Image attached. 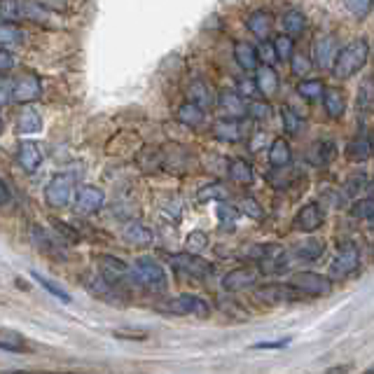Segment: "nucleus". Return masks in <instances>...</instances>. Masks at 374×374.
<instances>
[{"instance_id":"6e6552de","label":"nucleus","mask_w":374,"mask_h":374,"mask_svg":"<svg viewBox=\"0 0 374 374\" xmlns=\"http://www.w3.org/2000/svg\"><path fill=\"white\" fill-rule=\"evenodd\" d=\"M169 262H171L173 269L183 271V274H187V276H192V278H206V276H211V274H213V264L211 262H206V260L195 255V253H187V250L178 253V255H171Z\"/></svg>"},{"instance_id":"7ed1b4c3","label":"nucleus","mask_w":374,"mask_h":374,"mask_svg":"<svg viewBox=\"0 0 374 374\" xmlns=\"http://www.w3.org/2000/svg\"><path fill=\"white\" fill-rule=\"evenodd\" d=\"M73 190H75V176H73V173L54 176L45 187L47 206H50V209H66L73 199Z\"/></svg>"},{"instance_id":"dca6fc26","label":"nucleus","mask_w":374,"mask_h":374,"mask_svg":"<svg viewBox=\"0 0 374 374\" xmlns=\"http://www.w3.org/2000/svg\"><path fill=\"white\" fill-rule=\"evenodd\" d=\"M122 239L133 248H145V246L152 244L155 234H152L148 227L143 223H136V220H129L124 227H122Z\"/></svg>"},{"instance_id":"c9c22d12","label":"nucleus","mask_w":374,"mask_h":374,"mask_svg":"<svg viewBox=\"0 0 374 374\" xmlns=\"http://www.w3.org/2000/svg\"><path fill=\"white\" fill-rule=\"evenodd\" d=\"M323 82L320 80H302V82L297 84V94L304 98V101H318L320 96H323Z\"/></svg>"},{"instance_id":"5fc2aeb1","label":"nucleus","mask_w":374,"mask_h":374,"mask_svg":"<svg viewBox=\"0 0 374 374\" xmlns=\"http://www.w3.org/2000/svg\"><path fill=\"white\" fill-rule=\"evenodd\" d=\"M12 101V80L0 77V108Z\"/></svg>"},{"instance_id":"13d9d810","label":"nucleus","mask_w":374,"mask_h":374,"mask_svg":"<svg viewBox=\"0 0 374 374\" xmlns=\"http://www.w3.org/2000/svg\"><path fill=\"white\" fill-rule=\"evenodd\" d=\"M12 68H15V57H12L5 47H0V75L12 70Z\"/></svg>"},{"instance_id":"9b49d317","label":"nucleus","mask_w":374,"mask_h":374,"mask_svg":"<svg viewBox=\"0 0 374 374\" xmlns=\"http://www.w3.org/2000/svg\"><path fill=\"white\" fill-rule=\"evenodd\" d=\"M255 297L269 304H285V302H297V299H302L304 295L290 283H271V285H264V288H257Z\"/></svg>"},{"instance_id":"0eeeda50","label":"nucleus","mask_w":374,"mask_h":374,"mask_svg":"<svg viewBox=\"0 0 374 374\" xmlns=\"http://www.w3.org/2000/svg\"><path fill=\"white\" fill-rule=\"evenodd\" d=\"M162 311L173 313V316H197V318H209L211 306L206 299L197 295H180L176 299H169V304L162 306Z\"/></svg>"},{"instance_id":"79ce46f5","label":"nucleus","mask_w":374,"mask_h":374,"mask_svg":"<svg viewBox=\"0 0 374 374\" xmlns=\"http://www.w3.org/2000/svg\"><path fill=\"white\" fill-rule=\"evenodd\" d=\"M271 47H274V52H276V59H280V61H288L290 54L295 52V40L285 33V36H278L276 40H274Z\"/></svg>"},{"instance_id":"6ab92c4d","label":"nucleus","mask_w":374,"mask_h":374,"mask_svg":"<svg viewBox=\"0 0 374 374\" xmlns=\"http://www.w3.org/2000/svg\"><path fill=\"white\" fill-rule=\"evenodd\" d=\"M40 129H43V115H40L31 103H24V108L17 117V131L22 133V136H33V133H38Z\"/></svg>"},{"instance_id":"ea45409f","label":"nucleus","mask_w":374,"mask_h":374,"mask_svg":"<svg viewBox=\"0 0 374 374\" xmlns=\"http://www.w3.org/2000/svg\"><path fill=\"white\" fill-rule=\"evenodd\" d=\"M269 115H271V105L267 101H257V98H248V101H246V117L267 119Z\"/></svg>"},{"instance_id":"3c124183","label":"nucleus","mask_w":374,"mask_h":374,"mask_svg":"<svg viewBox=\"0 0 374 374\" xmlns=\"http://www.w3.org/2000/svg\"><path fill=\"white\" fill-rule=\"evenodd\" d=\"M112 335L117 339H126V342H145L148 339V330H115Z\"/></svg>"},{"instance_id":"6e6d98bb","label":"nucleus","mask_w":374,"mask_h":374,"mask_svg":"<svg viewBox=\"0 0 374 374\" xmlns=\"http://www.w3.org/2000/svg\"><path fill=\"white\" fill-rule=\"evenodd\" d=\"M262 253H264L262 244H253V246H248V248H244L239 255H241L244 260H250V262H257V260L262 257Z\"/></svg>"},{"instance_id":"09e8293b","label":"nucleus","mask_w":374,"mask_h":374,"mask_svg":"<svg viewBox=\"0 0 374 374\" xmlns=\"http://www.w3.org/2000/svg\"><path fill=\"white\" fill-rule=\"evenodd\" d=\"M351 213H353V218H358V220H372V216H374V202H372V197L358 199Z\"/></svg>"},{"instance_id":"f3484780","label":"nucleus","mask_w":374,"mask_h":374,"mask_svg":"<svg viewBox=\"0 0 374 374\" xmlns=\"http://www.w3.org/2000/svg\"><path fill=\"white\" fill-rule=\"evenodd\" d=\"M320 225H323V211H320L318 204H306L299 209L297 218H295V227L299 232L311 234V232L320 230Z\"/></svg>"},{"instance_id":"4c0bfd02","label":"nucleus","mask_w":374,"mask_h":374,"mask_svg":"<svg viewBox=\"0 0 374 374\" xmlns=\"http://www.w3.org/2000/svg\"><path fill=\"white\" fill-rule=\"evenodd\" d=\"M239 216H241V211L234 209L230 204H220L218 206V220L220 225H223V230H237V223H239Z\"/></svg>"},{"instance_id":"680f3d73","label":"nucleus","mask_w":374,"mask_h":374,"mask_svg":"<svg viewBox=\"0 0 374 374\" xmlns=\"http://www.w3.org/2000/svg\"><path fill=\"white\" fill-rule=\"evenodd\" d=\"M0 133H3V117H0Z\"/></svg>"},{"instance_id":"5701e85b","label":"nucleus","mask_w":374,"mask_h":374,"mask_svg":"<svg viewBox=\"0 0 374 374\" xmlns=\"http://www.w3.org/2000/svg\"><path fill=\"white\" fill-rule=\"evenodd\" d=\"M267 157H269V164L274 169H285L290 162H292V150H290V143L283 138H274L271 145H269V152H267Z\"/></svg>"},{"instance_id":"7c9ffc66","label":"nucleus","mask_w":374,"mask_h":374,"mask_svg":"<svg viewBox=\"0 0 374 374\" xmlns=\"http://www.w3.org/2000/svg\"><path fill=\"white\" fill-rule=\"evenodd\" d=\"M306 29V17H304V12H299V10H288L283 15V31L288 33L290 38H297V36H302Z\"/></svg>"},{"instance_id":"a18cd8bd","label":"nucleus","mask_w":374,"mask_h":374,"mask_svg":"<svg viewBox=\"0 0 374 374\" xmlns=\"http://www.w3.org/2000/svg\"><path fill=\"white\" fill-rule=\"evenodd\" d=\"M0 17L5 22H17L22 19V0H0Z\"/></svg>"},{"instance_id":"864d4df0","label":"nucleus","mask_w":374,"mask_h":374,"mask_svg":"<svg viewBox=\"0 0 374 374\" xmlns=\"http://www.w3.org/2000/svg\"><path fill=\"white\" fill-rule=\"evenodd\" d=\"M52 225H54L57 234H61V237L66 239V241H70V244L80 241L77 232H73V230H70V225H66V223H59V220H52Z\"/></svg>"},{"instance_id":"cd10ccee","label":"nucleus","mask_w":374,"mask_h":374,"mask_svg":"<svg viewBox=\"0 0 374 374\" xmlns=\"http://www.w3.org/2000/svg\"><path fill=\"white\" fill-rule=\"evenodd\" d=\"M227 176H230L237 185H253L255 180V173H253V166L246 162V159H232L227 164Z\"/></svg>"},{"instance_id":"393cba45","label":"nucleus","mask_w":374,"mask_h":374,"mask_svg":"<svg viewBox=\"0 0 374 374\" xmlns=\"http://www.w3.org/2000/svg\"><path fill=\"white\" fill-rule=\"evenodd\" d=\"M344 152L351 162H367V159L372 157V138L367 136V133H360L358 138H353L346 143Z\"/></svg>"},{"instance_id":"a211bd4d","label":"nucleus","mask_w":374,"mask_h":374,"mask_svg":"<svg viewBox=\"0 0 374 374\" xmlns=\"http://www.w3.org/2000/svg\"><path fill=\"white\" fill-rule=\"evenodd\" d=\"M255 87H257V94H262L264 98H269L274 96V94L278 91V75H276V70L271 68L269 63H264V66H257L255 68Z\"/></svg>"},{"instance_id":"2f4dec72","label":"nucleus","mask_w":374,"mask_h":374,"mask_svg":"<svg viewBox=\"0 0 374 374\" xmlns=\"http://www.w3.org/2000/svg\"><path fill=\"white\" fill-rule=\"evenodd\" d=\"M0 349L12 351V353H24V351H29V344H26V337H22L19 332L3 330L0 332Z\"/></svg>"},{"instance_id":"49530a36","label":"nucleus","mask_w":374,"mask_h":374,"mask_svg":"<svg viewBox=\"0 0 374 374\" xmlns=\"http://www.w3.org/2000/svg\"><path fill=\"white\" fill-rule=\"evenodd\" d=\"M280 119H283L285 133H290V136H295V133L302 129V119H299L297 112H292L288 105H285V108H280Z\"/></svg>"},{"instance_id":"a19ab883","label":"nucleus","mask_w":374,"mask_h":374,"mask_svg":"<svg viewBox=\"0 0 374 374\" xmlns=\"http://www.w3.org/2000/svg\"><path fill=\"white\" fill-rule=\"evenodd\" d=\"M227 197V190L223 183H211L199 190L197 199L199 202H223V199Z\"/></svg>"},{"instance_id":"39448f33","label":"nucleus","mask_w":374,"mask_h":374,"mask_svg":"<svg viewBox=\"0 0 374 374\" xmlns=\"http://www.w3.org/2000/svg\"><path fill=\"white\" fill-rule=\"evenodd\" d=\"M360 267V248L353 241L342 244L339 248V255L335 257V262L330 264V278L332 280H344L349 278L353 271H358Z\"/></svg>"},{"instance_id":"052dcab7","label":"nucleus","mask_w":374,"mask_h":374,"mask_svg":"<svg viewBox=\"0 0 374 374\" xmlns=\"http://www.w3.org/2000/svg\"><path fill=\"white\" fill-rule=\"evenodd\" d=\"M8 204H12V192H10V187L0 180V209H3V206H8Z\"/></svg>"},{"instance_id":"4468645a","label":"nucleus","mask_w":374,"mask_h":374,"mask_svg":"<svg viewBox=\"0 0 374 374\" xmlns=\"http://www.w3.org/2000/svg\"><path fill=\"white\" fill-rule=\"evenodd\" d=\"M313 54H316L318 68H332V61H335V54H337V38L332 36V33L318 36L316 45H313Z\"/></svg>"},{"instance_id":"473e14b6","label":"nucleus","mask_w":374,"mask_h":374,"mask_svg":"<svg viewBox=\"0 0 374 374\" xmlns=\"http://www.w3.org/2000/svg\"><path fill=\"white\" fill-rule=\"evenodd\" d=\"M26 38V33L12 22H0V47L19 45Z\"/></svg>"},{"instance_id":"9d476101","label":"nucleus","mask_w":374,"mask_h":374,"mask_svg":"<svg viewBox=\"0 0 374 374\" xmlns=\"http://www.w3.org/2000/svg\"><path fill=\"white\" fill-rule=\"evenodd\" d=\"M103 204H105V192L101 187H94V185L77 187V195L73 199L75 213H80V216H91V213L101 211Z\"/></svg>"},{"instance_id":"72a5a7b5","label":"nucleus","mask_w":374,"mask_h":374,"mask_svg":"<svg viewBox=\"0 0 374 374\" xmlns=\"http://www.w3.org/2000/svg\"><path fill=\"white\" fill-rule=\"evenodd\" d=\"M372 190V183H370V176L363 171H358L356 176H351L349 180H346L344 185V195L346 197H356L360 195V192H370Z\"/></svg>"},{"instance_id":"de8ad7c7","label":"nucleus","mask_w":374,"mask_h":374,"mask_svg":"<svg viewBox=\"0 0 374 374\" xmlns=\"http://www.w3.org/2000/svg\"><path fill=\"white\" fill-rule=\"evenodd\" d=\"M241 213H246L253 220H262L264 218V209L260 206V202L255 197H244L241 199Z\"/></svg>"},{"instance_id":"20e7f679","label":"nucleus","mask_w":374,"mask_h":374,"mask_svg":"<svg viewBox=\"0 0 374 374\" xmlns=\"http://www.w3.org/2000/svg\"><path fill=\"white\" fill-rule=\"evenodd\" d=\"M288 283L295 285L304 297H323V295H330V290H332V280L327 276H320L316 271H297V274H292V278Z\"/></svg>"},{"instance_id":"c85d7f7f","label":"nucleus","mask_w":374,"mask_h":374,"mask_svg":"<svg viewBox=\"0 0 374 374\" xmlns=\"http://www.w3.org/2000/svg\"><path fill=\"white\" fill-rule=\"evenodd\" d=\"M323 253H325V241H323V239H306V241L297 244L295 248H292L290 255H295L299 260H306V262H313V260H318Z\"/></svg>"},{"instance_id":"f8f14e48","label":"nucleus","mask_w":374,"mask_h":374,"mask_svg":"<svg viewBox=\"0 0 374 374\" xmlns=\"http://www.w3.org/2000/svg\"><path fill=\"white\" fill-rule=\"evenodd\" d=\"M40 91H43V84H40V77L33 75V73L12 80V101L33 103L40 98Z\"/></svg>"},{"instance_id":"2eb2a0df","label":"nucleus","mask_w":374,"mask_h":374,"mask_svg":"<svg viewBox=\"0 0 374 374\" xmlns=\"http://www.w3.org/2000/svg\"><path fill=\"white\" fill-rule=\"evenodd\" d=\"M17 159L26 173H36L38 166L43 164V150H40L36 140H22L17 150Z\"/></svg>"},{"instance_id":"e433bc0d","label":"nucleus","mask_w":374,"mask_h":374,"mask_svg":"<svg viewBox=\"0 0 374 374\" xmlns=\"http://www.w3.org/2000/svg\"><path fill=\"white\" fill-rule=\"evenodd\" d=\"M372 98H374V82H372V77H365L358 91V110L363 112V115H370L372 112Z\"/></svg>"},{"instance_id":"f03ea898","label":"nucleus","mask_w":374,"mask_h":374,"mask_svg":"<svg viewBox=\"0 0 374 374\" xmlns=\"http://www.w3.org/2000/svg\"><path fill=\"white\" fill-rule=\"evenodd\" d=\"M131 274L138 285H143V288H148L152 292H166V288H169V276H166L164 267L150 255L133 260Z\"/></svg>"},{"instance_id":"c756f323","label":"nucleus","mask_w":374,"mask_h":374,"mask_svg":"<svg viewBox=\"0 0 374 374\" xmlns=\"http://www.w3.org/2000/svg\"><path fill=\"white\" fill-rule=\"evenodd\" d=\"M204 119H206L204 108H199L197 103L187 101V103H183L178 108V122L192 126V129H195V126H199V124H204Z\"/></svg>"},{"instance_id":"bb28decb","label":"nucleus","mask_w":374,"mask_h":374,"mask_svg":"<svg viewBox=\"0 0 374 374\" xmlns=\"http://www.w3.org/2000/svg\"><path fill=\"white\" fill-rule=\"evenodd\" d=\"M323 108L332 119H339L344 115L346 101H344V94L337 89V87H330V89H323Z\"/></svg>"},{"instance_id":"8fccbe9b","label":"nucleus","mask_w":374,"mask_h":374,"mask_svg":"<svg viewBox=\"0 0 374 374\" xmlns=\"http://www.w3.org/2000/svg\"><path fill=\"white\" fill-rule=\"evenodd\" d=\"M344 3H346V10L356 19H365L372 12V0H344Z\"/></svg>"},{"instance_id":"aec40b11","label":"nucleus","mask_w":374,"mask_h":374,"mask_svg":"<svg viewBox=\"0 0 374 374\" xmlns=\"http://www.w3.org/2000/svg\"><path fill=\"white\" fill-rule=\"evenodd\" d=\"M216 103L227 112V117H246V101L239 91L223 89L218 94Z\"/></svg>"},{"instance_id":"c03bdc74","label":"nucleus","mask_w":374,"mask_h":374,"mask_svg":"<svg viewBox=\"0 0 374 374\" xmlns=\"http://www.w3.org/2000/svg\"><path fill=\"white\" fill-rule=\"evenodd\" d=\"M22 19H29V22H47L50 19V12L45 8H40L38 3H22Z\"/></svg>"},{"instance_id":"4d7b16f0","label":"nucleus","mask_w":374,"mask_h":374,"mask_svg":"<svg viewBox=\"0 0 374 374\" xmlns=\"http://www.w3.org/2000/svg\"><path fill=\"white\" fill-rule=\"evenodd\" d=\"M290 344V339L285 337V339H276V342H257V344H253V349L255 351H269V349H285V346Z\"/></svg>"},{"instance_id":"58836bf2","label":"nucleus","mask_w":374,"mask_h":374,"mask_svg":"<svg viewBox=\"0 0 374 374\" xmlns=\"http://www.w3.org/2000/svg\"><path fill=\"white\" fill-rule=\"evenodd\" d=\"M206 248H209V234L206 232H190V237L185 239V250L195 253V255H202Z\"/></svg>"},{"instance_id":"1a4fd4ad","label":"nucleus","mask_w":374,"mask_h":374,"mask_svg":"<svg viewBox=\"0 0 374 374\" xmlns=\"http://www.w3.org/2000/svg\"><path fill=\"white\" fill-rule=\"evenodd\" d=\"M98 269H101V276L105 280H110L112 285H124V283H136L131 274V267L124 264L119 257L112 255H98Z\"/></svg>"},{"instance_id":"ddd939ff","label":"nucleus","mask_w":374,"mask_h":374,"mask_svg":"<svg viewBox=\"0 0 374 374\" xmlns=\"http://www.w3.org/2000/svg\"><path fill=\"white\" fill-rule=\"evenodd\" d=\"M260 278V271L255 267L246 264V267H237L232 269L230 274H225L223 278V288L230 290V292H239V290H246V288H253Z\"/></svg>"},{"instance_id":"37998d69","label":"nucleus","mask_w":374,"mask_h":374,"mask_svg":"<svg viewBox=\"0 0 374 374\" xmlns=\"http://www.w3.org/2000/svg\"><path fill=\"white\" fill-rule=\"evenodd\" d=\"M288 61H290V70H292V75H295V77H306V75H309V70L313 68V63L309 61V57L295 54V52L290 54Z\"/></svg>"},{"instance_id":"423d86ee","label":"nucleus","mask_w":374,"mask_h":374,"mask_svg":"<svg viewBox=\"0 0 374 374\" xmlns=\"http://www.w3.org/2000/svg\"><path fill=\"white\" fill-rule=\"evenodd\" d=\"M253 129V119L248 117H223L213 124V133H216L218 140H225V143H237L241 138H248Z\"/></svg>"},{"instance_id":"412c9836","label":"nucleus","mask_w":374,"mask_h":374,"mask_svg":"<svg viewBox=\"0 0 374 374\" xmlns=\"http://www.w3.org/2000/svg\"><path fill=\"white\" fill-rule=\"evenodd\" d=\"M337 157V145L332 140H318L306 152V162L311 166H327Z\"/></svg>"},{"instance_id":"f257e3e1","label":"nucleus","mask_w":374,"mask_h":374,"mask_svg":"<svg viewBox=\"0 0 374 374\" xmlns=\"http://www.w3.org/2000/svg\"><path fill=\"white\" fill-rule=\"evenodd\" d=\"M367 59H370V43L363 38L351 40L346 47L337 50L335 61H332L330 70L335 73V77H339V80H349V77L356 75L358 70L365 68Z\"/></svg>"},{"instance_id":"bf43d9fd","label":"nucleus","mask_w":374,"mask_h":374,"mask_svg":"<svg viewBox=\"0 0 374 374\" xmlns=\"http://www.w3.org/2000/svg\"><path fill=\"white\" fill-rule=\"evenodd\" d=\"M257 57L262 59L264 63H269V66L276 61V52H274V47H271V45H264V43H262V47L257 50Z\"/></svg>"},{"instance_id":"603ef678","label":"nucleus","mask_w":374,"mask_h":374,"mask_svg":"<svg viewBox=\"0 0 374 374\" xmlns=\"http://www.w3.org/2000/svg\"><path fill=\"white\" fill-rule=\"evenodd\" d=\"M237 87H239V94L246 96V98H255L257 96V87H255V80H253V77H241Z\"/></svg>"},{"instance_id":"4be33fe9","label":"nucleus","mask_w":374,"mask_h":374,"mask_svg":"<svg viewBox=\"0 0 374 374\" xmlns=\"http://www.w3.org/2000/svg\"><path fill=\"white\" fill-rule=\"evenodd\" d=\"M246 29H248L255 38L267 40V38H269L271 29H274V17H271V12L255 10L253 15H248V19H246Z\"/></svg>"},{"instance_id":"f704fd0d","label":"nucleus","mask_w":374,"mask_h":374,"mask_svg":"<svg viewBox=\"0 0 374 374\" xmlns=\"http://www.w3.org/2000/svg\"><path fill=\"white\" fill-rule=\"evenodd\" d=\"M31 276L38 280L40 283V288H45L47 292H50V295H54L57 299H61L63 304H70L73 302V297H70V292H66L61 285H57L54 280H50V278H45V276H40L38 271H31Z\"/></svg>"},{"instance_id":"b1692460","label":"nucleus","mask_w":374,"mask_h":374,"mask_svg":"<svg viewBox=\"0 0 374 374\" xmlns=\"http://www.w3.org/2000/svg\"><path fill=\"white\" fill-rule=\"evenodd\" d=\"M234 59H237V63L241 66L244 70H255L260 66V57H257L255 45L246 43V40L234 43Z\"/></svg>"},{"instance_id":"a878e982","label":"nucleus","mask_w":374,"mask_h":374,"mask_svg":"<svg viewBox=\"0 0 374 374\" xmlns=\"http://www.w3.org/2000/svg\"><path fill=\"white\" fill-rule=\"evenodd\" d=\"M187 96H190L192 103H197L199 108H204V110L216 103V96H213L211 84L204 82V80H195V82L190 84V89H187Z\"/></svg>"}]
</instances>
